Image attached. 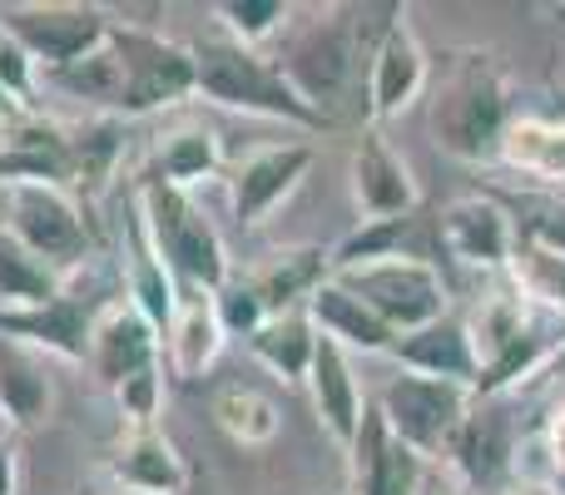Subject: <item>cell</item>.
Here are the masks:
<instances>
[{
	"mask_svg": "<svg viewBox=\"0 0 565 495\" xmlns=\"http://www.w3.org/2000/svg\"><path fill=\"white\" fill-rule=\"evenodd\" d=\"M501 164L531 174L541 184H565V119H536L521 115L501 134Z\"/></svg>",
	"mask_w": 565,
	"mask_h": 495,
	"instance_id": "obj_27",
	"label": "cell"
},
{
	"mask_svg": "<svg viewBox=\"0 0 565 495\" xmlns=\"http://www.w3.org/2000/svg\"><path fill=\"white\" fill-rule=\"evenodd\" d=\"M0 25L20 40V50L35 65L65 69L75 60H85L89 50L105 45L115 20L99 6H70V0H60V6H6L0 10Z\"/></svg>",
	"mask_w": 565,
	"mask_h": 495,
	"instance_id": "obj_9",
	"label": "cell"
},
{
	"mask_svg": "<svg viewBox=\"0 0 565 495\" xmlns=\"http://www.w3.org/2000/svg\"><path fill=\"white\" fill-rule=\"evenodd\" d=\"M328 278H332V268H328V252L322 248H282L264 268L248 272L244 282L254 288V298L264 302L268 318H282V312H298V302L308 308V298Z\"/></svg>",
	"mask_w": 565,
	"mask_h": 495,
	"instance_id": "obj_25",
	"label": "cell"
},
{
	"mask_svg": "<svg viewBox=\"0 0 565 495\" xmlns=\"http://www.w3.org/2000/svg\"><path fill=\"white\" fill-rule=\"evenodd\" d=\"M348 179H352V204H358L362 224H387V218H407L417 214L422 189L412 179V164L392 149V139L382 129H362L358 144L348 159Z\"/></svg>",
	"mask_w": 565,
	"mask_h": 495,
	"instance_id": "obj_12",
	"label": "cell"
},
{
	"mask_svg": "<svg viewBox=\"0 0 565 495\" xmlns=\"http://www.w3.org/2000/svg\"><path fill=\"white\" fill-rule=\"evenodd\" d=\"M115 401H119V417H125L129 431H149L159 421V411H164V362L135 372L129 381H119Z\"/></svg>",
	"mask_w": 565,
	"mask_h": 495,
	"instance_id": "obj_36",
	"label": "cell"
},
{
	"mask_svg": "<svg viewBox=\"0 0 565 495\" xmlns=\"http://www.w3.org/2000/svg\"><path fill=\"white\" fill-rule=\"evenodd\" d=\"M109 481H115V491L179 495L189 486V466L174 441L159 427H149V431H125L119 437V446L109 451Z\"/></svg>",
	"mask_w": 565,
	"mask_h": 495,
	"instance_id": "obj_20",
	"label": "cell"
},
{
	"mask_svg": "<svg viewBox=\"0 0 565 495\" xmlns=\"http://www.w3.org/2000/svg\"><path fill=\"white\" fill-rule=\"evenodd\" d=\"M546 377H556V381H565V337H561V347L551 352V367H546Z\"/></svg>",
	"mask_w": 565,
	"mask_h": 495,
	"instance_id": "obj_44",
	"label": "cell"
},
{
	"mask_svg": "<svg viewBox=\"0 0 565 495\" xmlns=\"http://www.w3.org/2000/svg\"><path fill=\"white\" fill-rule=\"evenodd\" d=\"M218 164H224V154H218V134L209 125H179V129H164V134L154 139V174L159 184L169 189H194L204 184V179L218 174Z\"/></svg>",
	"mask_w": 565,
	"mask_h": 495,
	"instance_id": "obj_28",
	"label": "cell"
},
{
	"mask_svg": "<svg viewBox=\"0 0 565 495\" xmlns=\"http://www.w3.org/2000/svg\"><path fill=\"white\" fill-rule=\"evenodd\" d=\"M302 387H308L322 431L348 451L352 441H358L362 417H367V397H362V381H358V372H352V357L342 347H332L328 337H318V352H312V367H308Z\"/></svg>",
	"mask_w": 565,
	"mask_h": 495,
	"instance_id": "obj_16",
	"label": "cell"
},
{
	"mask_svg": "<svg viewBox=\"0 0 565 495\" xmlns=\"http://www.w3.org/2000/svg\"><path fill=\"white\" fill-rule=\"evenodd\" d=\"M507 282L531 302V308L551 312V318H565V252L536 248L521 238L516 252L507 262Z\"/></svg>",
	"mask_w": 565,
	"mask_h": 495,
	"instance_id": "obj_33",
	"label": "cell"
},
{
	"mask_svg": "<svg viewBox=\"0 0 565 495\" xmlns=\"http://www.w3.org/2000/svg\"><path fill=\"white\" fill-rule=\"evenodd\" d=\"M214 312H218V327H224V337H244V342L268 322L264 302L254 298V288H248L244 278H228L224 288L214 292Z\"/></svg>",
	"mask_w": 565,
	"mask_h": 495,
	"instance_id": "obj_37",
	"label": "cell"
},
{
	"mask_svg": "<svg viewBox=\"0 0 565 495\" xmlns=\"http://www.w3.org/2000/svg\"><path fill=\"white\" fill-rule=\"evenodd\" d=\"M224 342L228 337H224V327H218L214 292H184L174 322H169L164 337H159V362H169V372H174L179 381H199L218 362Z\"/></svg>",
	"mask_w": 565,
	"mask_h": 495,
	"instance_id": "obj_22",
	"label": "cell"
},
{
	"mask_svg": "<svg viewBox=\"0 0 565 495\" xmlns=\"http://www.w3.org/2000/svg\"><path fill=\"white\" fill-rule=\"evenodd\" d=\"M218 20H224L234 45L258 50L264 40H274L288 30L292 6H282V0H224V6H218Z\"/></svg>",
	"mask_w": 565,
	"mask_h": 495,
	"instance_id": "obj_35",
	"label": "cell"
},
{
	"mask_svg": "<svg viewBox=\"0 0 565 495\" xmlns=\"http://www.w3.org/2000/svg\"><path fill=\"white\" fill-rule=\"evenodd\" d=\"M437 244L451 262H461V268L497 272L501 278L511 252L521 244V234H516V218H511L507 204H497V198H487V194H461L437 214Z\"/></svg>",
	"mask_w": 565,
	"mask_h": 495,
	"instance_id": "obj_11",
	"label": "cell"
},
{
	"mask_svg": "<svg viewBox=\"0 0 565 495\" xmlns=\"http://www.w3.org/2000/svg\"><path fill=\"white\" fill-rule=\"evenodd\" d=\"M556 486H561V495H565V481H556Z\"/></svg>",
	"mask_w": 565,
	"mask_h": 495,
	"instance_id": "obj_46",
	"label": "cell"
},
{
	"mask_svg": "<svg viewBox=\"0 0 565 495\" xmlns=\"http://www.w3.org/2000/svg\"><path fill=\"white\" fill-rule=\"evenodd\" d=\"M501 495H561V486L556 481H546V476H516Z\"/></svg>",
	"mask_w": 565,
	"mask_h": 495,
	"instance_id": "obj_42",
	"label": "cell"
},
{
	"mask_svg": "<svg viewBox=\"0 0 565 495\" xmlns=\"http://www.w3.org/2000/svg\"><path fill=\"white\" fill-rule=\"evenodd\" d=\"M50 79H55L65 95H75V99H85V105H99V109H109V115H119V99H125V60H119L115 40H105V45L89 50V55L75 60V65L50 69Z\"/></svg>",
	"mask_w": 565,
	"mask_h": 495,
	"instance_id": "obj_32",
	"label": "cell"
},
{
	"mask_svg": "<svg viewBox=\"0 0 565 495\" xmlns=\"http://www.w3.org/2000/svg\"><path fill=\"white\" fill-rule=\"evenodd\" d=\"M20 491V461H15V446L0 441V495H15Z\"/></svg>",
	"mask_w": 565,
	"mask_h": 495,
	"instance_id": "obj_41",
	"label": "cell"
},
{
	"mask_svg": "<svg viewBox=\"0 0 565 495\" xmlns=\"http://www.w3.org/2000/svg\"><path fill=\"white\" fill-rule=\"evenodd\" d=\"M377 258H422L437 262L441 244H437V218H387V224H358V234H348L338 248L328 252V268H358V262H377Z\"/></svg>",
	"mask_w": 565,
	"mask_h": 495,
	"instance_id": "obj_23",
	"label": "cell"
},
{
	"mask_svg": "<svg viewBox=\"0 0 565 495\" xmlns=\"http://www.w3.org/2000/svg\"><path fill=\"white\" fill-rule=\"evenodd\" d=\"M541 451H546L551 481H565V407L551 411V421H546V437H541Z\"/></svg>",
	"mask_w": 565,
	"mask_h": 495,
	"instance_id": "obj_40",
	"label": "cell"
},
{
	"mask_svg": "<svg viewBox=\"0 0 565 495\" xmlns=\"http://www.w3.org/2000/svg\"><path fill=\"white\" fill-rule=\"evenodd\" d=\"M352 15H358V10H352ZM362 60H367V50H362L358 20H342V10H322L318 20H308V25L282 45L274 69L288 79V89L312 115L332 125L338 105L348 99L352 79H358Z\"/></svg>",
	"mask_w": 565,
	"mask_h": 495,
	"instance_id": "obj_2",
	"label": "cell"
},
{
	"mask_svg": "<svg viewBox=\"0 0 565 495\" xmlns=\"http://www.w3.org/2000/svg\"><path fill=\"white\" fill-rule=\"evenodd\" d=\"M194 95L214 99L224 109H244V115H258V119H288V125H302V129L328 125V119H318L292 95L288 79L274 69V60L234 45V40L194 45Z\"/></svg>",
	"mask_w": 565,
	"mask_h": 495,
	"instance_id": "obj_3",
	"label": "cell"
},
{
	"mask_svg": "<svg viewBox=\"0 0 565 495\" xmlns=\"http://www.w3.org/2000/svg\"><path fill=\"white\" fill-rule=\"evenodd\" d=\"M511 125L507 75L491 50H461L431 99V139L457 164H491Z\"/></svg>",
	"mask_w": 565,
	"mask_h": 495,
	"instance_id": "obj_1",
	"label": "cell"
},
{
	"mask_svg": "<svg viewBox=\"0 0 565 495\" xmlns=\"http://www.w3.org/2000/svg\"><path fill=\"white\" fill-rule=\"evenodd\" d=\"M348 292H358L382 322H387L397 337L427 327V322L447 318V278H441L437 262L422 258H377V262H358V268L332 272Z\"/></svg>",
	"mask_w": 565,
	"mask_h": 495,
	"instance_id": "obj_7",
	"label": "cell"
},
{
	"mask_svg": "<svg viewBox=\"0 0 565 495\" xmlns=\"http://www.w3.org/2000/svg\"><path fill=\"white\" fill-rule=\"evenodd\" d=\"M308 322L318 337H328L332 347H342L352 357V352H362V357H382V352H392V342H397V332L387 327V322L377 318V312L367 308V302L358 298V292H348L338 278H328L318 292L308 298Z\"/></svg>",
	"mask_w": 565,
	"mask_h": 495,
	"instance_id": "obj_19",
	"label": "cell"
},
{
	"mask_svg": "<svg viewBox=\"0 0 565 495\" xmlns=\"http://www.w3.org/2000/svg\"><path fill=\"white\" fill-rule=\"evenodd\" d=\"M441 461H447V466L457 471L461 481H491L497 471H507L511 466V446H507V431H501V421L491 417V411L471 407Z\"/></svg>",
	"mask_w": 565,
	"mask_h": 495,
	"instance_id": "obj_30",
	"label": "cell"
},
{
	"mask_svg": "<svg viewBox=\"0 0 565 495\" xmlns=\"http://www.w3.org/2000/svg\"><path fill=\"white\" fill-rule=\"evenodd\" d=\"M0 214H6V234L15 238L25 252H35L45 268H55L60 278L75 268H85L89 258V228L79 204L70 198V189L60 184H35V179H15L0 184Z\"/></svg>",
	"mask_w": 565,
	"mask_h": 495,
	"instance_id": "obj_5",
	"label": "cell"
},
{
	"mask_svg": "<svg viewBox=\"0 0 565 495\" xmlns=\"http://www.w3.org/2000/svg\"><path fill=\"white\" fill-rule=\"evenodd\" d=\"M312 169V144L302 139H282V144H264L234 169L228 179V204L244 228H258L268 214L302 184V174Z\"/></svg>",
	"mask_w": 565,
	"mask_h": 495,
	"instance_id": "obj_14",
	"label": "cell"
},
{
	"mask_svg": "<svg viewBox=\"0 0 565 495\" xmlns=\"http://www.w3.org/2000/svg\"><path fill=\"white\" fill-rule=\"evenodd\" d=\"M248 352H254L274 377L298 387V381H308L312 352H318V332H312L308 312H282V318H268L264 327L248 337Z\"/></svg>",
	"mask_w": 565,
	"mask_h": 495,
	"instance_id": "obj_29",
	"label": "cell"
},
{
	"mask_svg": "<svg viewBox=\"0 0 565 495\" xmlns=\"http://www.w3.org/2000/svg\"><path fill=\"white\" fill-rule=\"evenodd\" d=\"M427 461L412 446H402L387 431V421L377 417V407H367L358 427V441L348 446V471H352V495H412L422 481Z\"/></svg>",
	"mask_w": 565,
	"mask_h": 495,
	"instance_id": "obj_15",
	"label": "cell"
},
{
	"mask_svg": "<svg viewBox=\"0 0 565 495\" xmlns=\"http://www.w3.org/2000/svg\"><path fill=\"white\" fill-rule=\"evenodd\" d=\"M65 292V278L55 268L25 252L15 238L0 228V312H20V308H45Z\"/></svg>",
	"mask_w": 565,
	"mask_h": 495,
	"instance_id": "obj_31",
	"label": "cell"
},
{
	"mask_svg": "<svg viewBox=\"0 0 565 495\" xmlns=\"http://www.w3.org/2000/svg\"><path fill=\"white\" fill-rule=\"evenodd\" d=\"M125 298L135 302V308L159 327V337H164V327L174 322V312H179V288H174L169 262L159 258L154 238L145 234V224H139V218H135V234H129V258H125Z\"/></svg>",
	"mask_w": 565,
	"mask_h": 495,
	"instance_id": "obj_26",
	"label": "cell"
},
{
	"mask_svg": "<svg viewBox=\"0 0 565 495\" xmlns=\"http://www.w3.org/2000/svg\"><path fill=\"white\" fill-rule=\"evenodd\" d=\"M109 40L125 60L119 115H154L194 95V45H174L139 25H109Z\"/></svg>",
	"mask_w": 565,
	"mask_h": 495,
	"instance_id": "obj_8",
	"label": "cell"
},
{
	"mask_svg": "<svg viewBox=\"0 0 565 495\" xmlns=\"http://www.w3.org/2000/svg\"><path fill=\"white\" fill-rule=\"evenodd\" d=\"M402 372H417V377H437V381H457V387H471L477 391V352H471V337H467V322L461 318H437L427 327L407 332V337L392 342L387 352Z\"/></svg>",
	"mask_w": 565,
	"mask_h": 495,
	"instance_id": "obj_18",
	"label": "cell"
},
{
	"mask_svg": "<svg viewBox=\"0 0 565 495\" xmlns=\"http://www.w3.org/2000/svg\"><path fill=\"white\" fill-rule=\"evenodd\" d=\"M50 411H55V377L45 357L15 337H0V417L30 431L50 421Z\"/></svg>",
	"mask_w": 565,
	"mask_h": 495,
	"instance_id": "obj_24",
	"label": "cell"
},
{
	"mask_svg": "<svg viewBox=\"0 0 565 495\" xmlns=\"http://www.w3.org/2000/svg\"><path fill=\"white\" fill-rule=\"evenodd\" d=\"M139 224L154 238L159 258L169 262V272L189 282L194 292H218L234 272H228V248L218 238V228L209 224V214H199V204L184 189H169L159 179L139 184Z\"/></svg>",
	"mask_w": 565,
	"mask_h": 495,
	"instance_id": "obj_4",
	"label": "cell"
},
{
	"mask_svg": "<svg viewBox=\"0 0 565 495\" xmlns=\"http://www.w3.org/2000/svg\"><path fill=\"white\" fill-rule=\"evenodd\" d=\"M477 391L457 387V381L417 377V372H397L387 377V387L377 391V417L387 421V431L412 446L422 461H441L457 437V427L467 421Z\"/></svg>",
	"mask_w": 565,
	"mask_h": 495,
	"instance_id": "obj_6",
	"label": "cell"
},
{
	"mask_svg": "<svg viewBox=\"0 0 565 495\" xmlns=\"http://www.w3.org/2000/svg\"><path fill=\"white\" fill-rule=\"evenodd\" d=\"M412 495H467V481L457 476V471L447 466V461H427L422 466V481Z\"/></svg>",
	"mask_w": 565,
	"mask_h": 495,
	"instance_id": "obj_39",
	"label": "cell"
},
{
	"mask_svg": "<svg viewBox=\"0 0 565 495\" xmlns=\"http://www.w3.org/2000/svg\"><path fill=\"white\" fill-rule=\"evenodd\" d=\"M427 50H422L417 30L407 25V10H397V15L387 20V30H382L377 40L367 45V105H362V115H367V125H387V119H397L402 109H412L422 99V89H427Z\"/></svg>",
	"mask_w": 565,
	"mask_h": 495,
	"instance_id": "obj_10",
	"label": "cell"
},
{
	"mask_svg": "<svg viewBox=\"0 0 565 495\" xmlns=\"http://www.w3.org/2000/svg\"><path fill=\"white\" fill-rule=\"evenodd\" d=\"M0 89H6L20 109H30V99H35V89H40V65L20 50V40L10 35L6 25H0Z\"/></svg>",
	"mask_w": 565,
	"mask_h": 495,
	"instance_id": "obj_38",
	"label": "cell"
},
{
	"mask_svg": "<svg viewBox=\"0 0 565 495\" xmlns=\"http://www.w3.org/2000/svg\"><path fill=\"white\" fill-rule=\"evenodd\" d=\"M85 362H89V372L115 391L119 381H129L135 372L159 367V327L129 298H109L105 308H95V322H89Z\"/></svg>",
	"mask_w": 565,
	"mask_h": 495,
	"instance_id": "obj_13",
	"label": "cell"
},
{
	"mask_svg": "<svg viewBox=\"0 0 565 495\" xmlns=\"http://www.w3.org/2000/svg\"><path fill=\"white\" fill-rule=\"evenodd\" d=\"M109 495H139V491H109Z\"/></svg>",
	"mask_w": 565,
	"mask_h": 495,
	"instance_id": "obj_45",
	"label": "cell"
},
{
	"mask_svg": "<svg viewBox=\"0 0 565 495\" xmlns=\"http://www.w3.org/2000/svg\"><path fill=\"white\" fill-rule=\"evenodd\" d=\"M214 421L224 427L228 441H238V446H268L282 427V411H278L274 397H264V391L228 387L214 397Z\"/></svg>",
	"mask_w": 565,
	"mask_h": 495,
	"instance_id": "obj_34",
	"label": "cell"
},
{
	"mask_svg": "<svg viewBox=\"0 0 565 495\" xmlns=\"http://www.w3.org/2000/svg\"><path fill=\"white\" fill-rule=\"evenodd\" d=\"M20 115H25V109H20V105H15V99H10V95H6V89H0V125H15V119H20Z\"/></svg>",
	"mask_w": 565,
	"mask_h": 495,
	"instance_id": "obj_43",
	"label": "cell"
},
{
	"mask_svg": "<svg viewBox=\"0 0 565 495\" xmlns=\"http://www.w3.org/2000/svg\"><path fill=\"white\" fill-rule=\"evenodd\" d=\"M89 322L95 312L75 298V292H60L45 308H20V312H0V337H15L35 352H50V357L65 362H85L89 347Z\"/></svg>",
	"mask_w": 565,
	"mask_h": 495,
	"instance_id": "obj_21",
	"label": "cell"
},
{
	"mask_svg": "<svg viewBox=\"0 0 565 495\" xmlns=\"http://www.w3.org/2000/svg\"><path fill=\"white\" fill-rule=\"evenodd\" d=\"M15 179H35V184H75V159H70V129L50 125L40 115H20L6 125L0 139V184Z\"/></svg>",
	"mask_w": 565,
	"mask_h": 495,
	"instance_id": "obj_17",
	"label": "cell"
}]
</instances>
